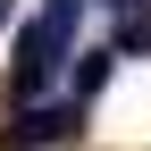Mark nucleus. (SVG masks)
Segmentation results:
<instances>
[{
  "instance_id": "6",
  "label": "nucleus",
  "mask_w": 151,
  "mask_h": 151,
  "mask_svg": "<svg viewBox=\"0 0 151 151\" xmlns=\"http://www.w3.org/2000/svg\"><path fill=\"white\" fill-rule=\"evenodd\" d=\"M0 25H9V0H0Z\"/></svg>"
},
{
  "instance_id": "4",
  "label": "nucleus",
  "mask_w": 151,
  "mask_h": 151,
  "mask_svg": "<svg viewBox=\"0 0 151 151\" xmlns=\"http://www.w3.org/2000/svg\"><path fill=\"white\" fill-rule=\"evenodd\" d=\"M118 50H151V9L126 17V34H118Z\"/></svg>"
},
{
  "instance_id": "2",
  "label": "nucleus",
  "mask_w": 151,
  "mask_h": 151,
  "mask_svg": "<svg viewBox=\"0 0 151 151\" xmlns=\"http://www.w3.org/2000/svg\"><path fill=\"white\" fill-rule=\"evenodd\" d=\"M76 126H84V109H17V126H9V143L25 151V143H59V134H76Z\"/></svg>"
},
{
  "instance_id": "3",
  "label": "nucleus",
  "mask_w": 151,
  "mask_h": 151,
  "mask_svg": "<svg viewBox=\"0 0 151 151\" xmlns=\"http://www.w3.org/2000/svg\"><path fill=\"white\" fill-rule=\"evenodd\" d=\"M109 59H118V50H76V109H84L92 92H101V76H109Z\"/></svg>"
},
{
  "instance_id": "5",
  "label": "nucleus",
  "mask_w": 151,
  "mask_h": 151,
  "mask_svg": "<svg viewBox=\"0 0 151 151\" xmlns=\"http://www.w3.org/2000/svg\"><path fill=\"white\" fill-rule=\"evenodd\" d=\"M101 9H151V0H101Z\"/></svg>"
},
{
  "instance_id": "1",
  "label": "nucleus",
  "mask_w": 151,
  "mask_h": 151,
  "mask_svg": "<svg viewBox=\"0 0 151 151\" xmlns=\"http://www.w3.org/2000/svg\"><path fill=\"white\" fill-rule=\"evenodd\" d=\"M76 17H84V0H50V9L34 17L25 34H17V67H9V92H17V109H42V92L59 84V67H67V42H76Z\"/></svg>"
}]
</instances>
